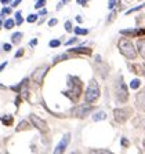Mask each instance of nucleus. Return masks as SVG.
Returning a JSON list of instances; mask_svg holds the SVG:
<instances>
[{"mask_svg": "<svg viewBox=\"0 0 145 154\" xmlns=\"http://www.w3.org/2000/svg\"><path fill=\"white\" fill-rule=\"evenodd\" d=\"M83 91V81L79 77L68 76V90L62 91L65 96H68L72 102H77Z\"/></svg>", "mask_w": 145, "mask_h": 154, "instance_id": "obj_1", "label": "nucleus"}, {"mask_svg": "<svg viewBox=\"0 0 145 154\" xmlns=\"http://www.w3.org/2000/svg\"><path fill=\"white\" fill-rule=\"evenodd\" d=\"M101 95V90H100V84L95 79H91L89 81V85H87L86 94H84V100H86L87 105H93L97 100L100 99Z\"/></svg>", "mask_w": 145, "mask_h": 154, "instance_id": "obj_2", "label": "nucleus"}, {"mask_svg": "<svg viewBox=\"0 0 145 154\" xmlns=\"http://www.w3.org/2000/svg\"><path fill=\"white\" fill-rule=\"evenodd\" d=\"M118 47H119V51L122 52L123 57H126L127 59H135L137 58V50H135V45L131 43V40H129L127 37H122L118 42Z\"/></svg>", "mask_w": 145, "mask_h": 154, "instance_id": "obj_3", "label": "nucleus"}, {"mask_svg": "<svg viewBox=\"0 0 145 154\" xmlns=\"http://www.w3.org/2000/svg\"><path fill=\"white\" fill-rule=\"evenodd\" d=\"M115 90H116V99H118L119 103H126L129 100V88H127L124 80H123V76L118 77Z\"/></svg>", "mask_w": 145, "mask_h": 154, "instance_id": "obj_4", "label": "nucleus"}, {"mask_svg": "<svg viewBox=\"0 0 145 154\" xmlns=\"http://www.w3.org/2000/svg\"><path fill=\"white\" fill-rule=\"evenodd\" d=\"M133 116V109L131 107H118L113 110V117L115 121L119 124H124L127 120Z\"/></svg>", "mask_w": 145, "mask_h": 154, "instance_id": "obj_5", "label": "nucleus"}, {"mask_svg": "<svg viewBox=\"0 0 145 154\" xmlns=\"http://www.w3.org/2000/svg\"><path fill=\"white\" fill-rule=\"evenodd\" d=\"M93 109H94L93 105H87V103L79 105V106H76V107L72 109V116H75L76 119H84V117L89 116V113L93 112Z\"/></svg>", "mask_w": 145, "mask_h": 154, "instance_id": "obj_6", "label": "nucleus"}, {"mask_svg": "<svg viewBox=\"0 0 145 154\" xmlns=\"http://www.w3.org/2000/svg\"><path fill=\"white\" fill-rule=\"evenodd\" d=\"M48 70H50V66H48V65L39 66L37 69H36V70L32 73V80L35 81L37 85H42L43 80H44V77H46V74H47Z\"/></svg>", "mask_w": 145, "mask_h": 154, "instance_id": "obj_7", "label": "nucleus"}, {"mask_svg": "<svg viewBox=\"0 0 145 154\" xmlns=\"http://www.w3.org/2000/svg\"><path fill=\"white\" fill-rule=\"evenodd\" d=\"M29 120H31V122H32L33 127H35L36 129H39V131L42 132V134H47V132H48V125H47V122H46L43 119H40L39 116L31 114V116H29Z\"/></svg>", "mask_w": 145, "mask_h": 154, "instance_id": "obj_8", "label": "nucleus"}, {"mask_svg": "<svg viewBox=\"0 0 145 154\" xmlns=\"http://www.w3.org/2000/svg\"><path fill=\"white\" fill-rule=\"evenodd\" d=\"M69 142H71V134H65L64 136H62V139L60 140V143L57 144V147H55L53 154H64V151L66 150Z\"/></svg>", "mask_w": 145, "mask_h": 154, "instance_id": "obj_9", "label": "nucleus"}, {"mask_svg": "<svg viewBox=\"0 0 145 154\" xmlns=\"http://www.w3.org/2000/svg\"><path fill=\"white\" fill-rule=\"evenodd\" d=\"M123 36H124V37H140V36H144L145 35V29L144 28H138V29H123L122 32Z\"/></svg>", "mask_w": 145, "mask_h": 154, "instance_id": "obj_10", "label": "nucleus"}, {"mask_svg": "<svg viewBox=\"0 0 145 154\" xmlns=\"http://www.w3.org/2000/svg\"><path fill=\"white\" fill-rule=\"evenodd\" d=\"M135 107L140 112H145V88L135 95Z\"/></svg>", "mask_w": 145, "mask_h": 154, "instance_id": "obj_11", "label": "nucleus"}, {"mask_svg": "<svg viewBox=\"0 0 145 154\" xmlns=\"http://www.w3.org/2000/svg\"><path fill=\"white\" fill-rule=\"evenodd\" d=\"M68 52L72 54H82V55H91V48H86V47H76V48H71Z\"/></svg>", "mask_w": 145, "mask_h": 154, "instance_id": "obj_12", "label": "nucleus"}, {"mask_svg": "<svg viewBox=\"0 0 145 154\" xmlns=\"http://www.w3.org/2000/svg\"><path fill=\"white\" fill-rule=\"evenodd\" d=\"M135 45H137V48H135V50H137V52L141 55V58H144V59H145V37L144 38H140Z\"/></svg>", "mask_w": 145, "mask_h": 154, "instance_id": "obj_13", "label": "nucleus"}, {"mask_svg": "<svg viewBox=\"0 0 145 154\" xmlns=\"http://www.w3.org/2000/svg\"><path fill=\"white\" fill-rule=\"evenodd\" d=\"M0 121L3 122V125H6V127H11L14 122V117L11 114H6V116H2L0 117Z\"/></svg>", "mask_w": 145, "mask_h": 154, "instance_id": "obj_14", "label": "nucleus"}, {"mask_svg": "<svg viewBox=\"0 0 145 154\" xmlns=\"http://www.w3.org/2000/svg\"><path fill=\"white\" fill-rule=\"evenodd\" d=\"M129 70L140 76V74H142V66L141 65H129Z\"/></svg>", "mask_w": 145, "mask_h": 154, "instance_id": "obj_15", "label": "nucleus"}, {"mask_svg": "<svg viewBox=\"0 0 145 154\" xmlns=\"http://www.w3.org/2000/svg\"><path fill=\"white\" fill-rule=\"evenodd\" d=\"M31 128V124H29L26 120H22V121L19 122L18 125H17V131H26V129H29Z\"/></svg>", "mask_w": 145, "mask_h": 154, "instance_id": "obj_16", "label": "nucleus"}, {"mask_svg": "<svg viewBox=\"0 0 145 154\" xmlns=\"http://www.w3.org/2000/svg\"><path fill=\"white\" fill-rule=\"evenodd\" d=\"M134 125L135 127H142V128H145V116H138V117H135Z\"/></svg>", "mask_w": 145, "mask_h": 154, "instance_id": "obj_17", "label": "nucleus"}, {"mask_svg": "<svg viewBox=\"0 0 145 154\" xmlns=\"http://www.w3.org/2000/svg\"><path fill=\"white\" fill-rule=\"evenodd\" d=\"M22 37H24V33H21V32H15L13 36H11V42H13L14 44H19V42L22 40Z\"/></svg>", "mask_w": 145, "mask_h": 154, "instance_id": "obj_18", "label": "nucleus"}, {"mask_svg": "<svg viewBox=\"0 0 145 154\" xmlns=\"http://www.w3.org/2000/svg\"><path fill=\"white\" fill-rule=\"evenodd\" d=\"M106 119V113L105 112H97L93 116V120L94 121H102V120Z\"/></svg>", "mask_w": 145, "mask_h": 154, "instance_id": "obj_19", "label": "nucleus"}, {"mask_svg": "<svg viewBox=\"0 0 145 154\" xmlns=\"http://www.w3.org/2000/svg\"><path fill=\"white\" fill-rule=\"evenodd\" d=\"M90 154H115L109 150H105V149H91Z\"/></svg>", "mask_w": 145, "mask_h": 154, "instance_id": "obj_20", "label": "nucleus"}, {"mask_svg": "<svg viewBox=\"0 0 145 154\" xmlns=\"http://www.w3.org/2000/svg\"><path fill=\"white\" fill-rule=\"evenodd\" d=\"M68 54H61V55H57V57L53 59V65H55V63H58L60 61H65V59H68Z\"/></svg>", "mask_w": 145, "mask_h": 154, "instance_id": "obj_21", "label": "nucleus"}, {"mask_svg": "<svg viewBox=\"0 0 145 154\" xmlns=\"http://www.w3.org/2000/svg\"><path fill=\"white\" fill-rule=\"evenodd\" d=\"M140 85H141V81H140L138 79H134V80L130 83V88H131V90H138Z\"/></svg>", "mask_w": 145, "mask_h": 154, "instance_id": "obj_22", "label": "nucleus"}, {"mask_svg": "<svg viewBox=\"0 0 145 154\" xmlns=\"http://www.w3.org/2000/svg\"><path fill=\"white\" fill-rule=\"evenodd\" d=\"M14 25H15V22H14V19H7L6 22L3 23V26L7 29V30H10V29H13Z\"/></svg>", "mask_w": 145, "mask_h": 154, "instance_id": "obj_23", "label": "nucleus"}, {"mask_svg": "<svg viewBox=\"0 0 145 154\" xmlns=\"http://www.w3.org/2000/svg\"><path fill=\"white\" fill-rule=\"evenodd\" d=\"M15 25H21V23L24 22V18H22V15H21V11H17L15 13Z\"/></svg>", "mask_w": 145, "mask_h": 154, "instance_id": "obj_24", "label": "nucleus"}, {"mask_svg": "<svg viewBox=\"0 0 145 154\" xmlns=\"http://www.w3.org/2000/svg\"><path fill=\"white\" fill-rule=\"evenodd\" d=\"M75 33H76V35H80V36H86L87 33H89V30H87V29H82V28H75Z\"/></svg>", "mask_w": 145, "mask_h": 154, "instance_id": "obj_25", "label": "nucleus"}, {"mask_svg": "<svg viewBox=\"0 0 145 154\" xmlns=\"http://www.w3.org/2000/svg\"><path fill=\"white\" fill-rule=\"evenodd\" d=\"M48 45H50L51 48H57V47L61 45V42H60V40H51V42L48 43Z\"/></svg>", "mask_w": 145, "mask_h": 154, "instance_id": "obj_26", "label": "nucleus"}, {"mask_svg": "<svg viewBox=\"0 0 145 154\" xmlns=\"http://www.w3.org/2000/svg\"><path fill=\"white\" fill-rule=\"evenodd\" d=\"M144 7H145V4H141V6H138V7H134V8L129 10V11L126 13V15H129V14H131V13H135V11H140V10L144 8Z\"/></svg>", "mask_w": 145, "mask_h": 154, "instance_id": "obj_27", "label": "nucleus"}, {"mask_svg": "<svg viewBox=\"0 0 145 154\" xmlns=\"http://www.w3.org/2000/svg\"><path fill=\"white\" fill-rule=\"evenodd\" d=\"M10 13H11V8H10V7H3V10H2L0 15L4 17V15H7V14H10Z\"/></svg>", "mask_w": 145, "mask_h": 154, "instance_id": "obj_28", "label": "nucleus"}, {"mask_svg": "<svg viewBox=\"0 0 145 154\" xmlns=\"http://www.w3.org/2000/svg\"><path fill=\"white\" fill-rule=\"evenodd\" d=\"M36 19H37V15H35V14H31V15L26 18V21L32 23V22H36Z\"/></svg>", "mask_w": 145, "mask_h": 154, "instance_id": "obj_29", "label": "nucleus"}, {"mask_svg": "<svg viewBox=\"0 0 145 154\" xmlns=\"http://www.w3.org/2000/svg\"><path fill=\"white\" fill-rule=\"evenodd\" d=\"M115 18H116V10H113L112 13H111V15L108 17V23H111V22H112V21H113V19H115Z\"/></svg>", "mask_w": 145, "mask_h": 154, "instance_id": "obj_30", "label": "nucleus"}, {"mask_svg": "<svg viewBox=\"0 0 145 154\" xmlns=\"http://www.w3.org/2000/svg\"><path fill=\"white\" fill-rule=\"evenodd\" d=\"M65 30H66V32H72V22L71 21H66V22H65Z\"/></svg>", "mask_w": 145, "mask_h": 154, "instance_id": "obj_31", "label": "nucleus"}, {"mask_svg": "<svg viewBox=\"0 0 145 154\" xmlns=\"http://www.w3.org/2000/svg\"><path fill=\"white\" fill-rule=\"evenodd\" d=\"M46 6V0H37V3L35 4L36 8H40V7H44Z\"/></svg>", "mask_w": 145, "mask_h": 154, "instance_id": "obj_32", "label": "nucleus"}, {"mask_svg": "<svg viewBox=\"0 0 145 154\" xmlns=\"http://www.w3.org/2000/svg\"><path fill=\"white\" fill-rule=\"evenodd\" d=\"M57 22H58L57 18H51L50 21H48V26H55L57 25Z\"/></svg>", "mask_w": 145, "mask_h": 154, "instance_id": "obj_33", "label": "nucleus"}, {"mask_svg": "<svg viewBox=\"0 0 145 154\" xmlns=\"http://www.w3.org/2000/svg\"><path fill=\"white\" fill-rule=\"evenodd\" d=\"M122 146H123V147H129V146H130V142L127 140L126 138H122Z\"/></svg>", "mask_w": 145, "mask_h": 154, "instance_id": "obj_34", "label": "nucleus"}, {"mask_svg": "<svg viewBox=\"0 0 145 154\" xmlns=\"http://www.w3.org/2000/svg\"><path fill=\"white\" fill-rule=\"evenodd\" d=\"M11 48H13V45L8 44V43H6V44H3V50L4 51H11Z\"/></svg>", "mask_w": 145, "mask_h": 154, "instance_id": "obj_35", "label": "nucleus"}, {"mask_svg": "<svg viewBox=\"0 0 145 154\" xmlns=\"http://www.w3.org/2000/svg\"><path fill=\"white\" fill-rule=\"evenodd\" d=\"M24 52H25L24 51V48H19L18 51H17V54H15V58H21L24 55Z\"/></svg>", "mask_w": 145, "mask_h": 154, "instance_id": "obj_36", "label": "nucleus"}, {"mask_svg": "<svg viewBox=\"0 0 145 154\" xmlns=\"http://www.w3.org/2000/svg\"><path fill=\"white\" fill-rule=\"evenodd\" d=\"M36 44H37V38H32V40L29 42V45H32V47H35Z\"/></svg>", "mask_w": 145, "mask_h": 154, "instance_id": "obj_37", "label": "nucleus"}, {"mask_svg": "<svg viewBox=\"0 0 145 154\" xmlns=\"http://www.w3.org/2000/svg\"><path fill=\"white\" fill-rule=\"evenodd\" d=\"M77 42V38L76 37H73V38H71L69 42H66V45H69V44H73V43H76Z\"/></svg>", "mask_w": 145, "mask_h": 154, "instance_id": "obj_38", "label": "nucleus"}, {"mask_svg": "<svg viewBox=\"0 0 145 154\" xmlns=\"http://www.w3.org/2000/svg\"><path fill=\"white\" fill-rule=\"evenodd\" d=\"M19 105H21V96H17V99H15V106H17V107H18V106Z\"/></svg>", "mask_w": 145, "mask_h": 154, "instance_id": "obj_39", "label": "nucleus"}, {"mask_svg": "<svg viewBox=\"0 0 145 154\" xmlns=\"http://www.w3.org/2000/svg\"><path fill=\"white\" fill-rule=\"evenodd\" d=\"M6 66H7V62H3V63L0 65V73L3 72V69H4V67H6Z\"/></svg>", "mask_w": 145, "mask_h": 154, "instance_id": "obj_40", "label": "nucleus"}, {"mask_svg": "<svg viewBox=\"0 0 145 154\" xmlns=\"http://www.w3.org/2000/svg\"><path fill=\"white\" fill-rule=\"evenodd\" d=\"M39 14H40V15H46V14H47V10H46V8H42V11H40Z\"/></svg>", "mask_w": 145, "mask_h": 154, "instance_id": "obj_41", "label": "nucleus"}, {"mask_svg": "<svg viewBox=\"0 0 145 154\" xmlns=\"http://www.w3.org/2000/svg\"><path fill=\"white\" fill-rule=\"evenodd\" d=\"M21 2H22V0H15V2H14V3H13V7L18 6V4H19V3H21Z\"/></svg>", "mask_w": 145, "mask_h": 154, "instance_id": "obj_42", "label": "nucleus"}, {"mask_svg": "<svg viewBox=\"0 0 145 154\" xmlns=\"http://www.w3.org/2000/svg\"><path fill=\"white\" fill-rule=\"evenodd\" d=\"M77 3L82 4V6H84V4H86V0H77Z\"/></svg>", "mask_w": 145, "mask_h": 154, "instance_id": "obj_43", "label": "nucleus"}, {"mask_svg": "<svg viewBox=\"0 0 145 154\" xmlns=\"http://www.w3.org/2000/svg\"><path fill=\"white\" fill-rule=\"evenodd\" d=\"M68 2H69V0H62V3L60 4V6H58V8H61V6H62V4H66Z\"/></svg>", "mask_w": 145, "mask_h": 154, "instance_id": "obj_44", "label": "nucleus"}, {"mask_svg": "<svg viewBox=\"0 0 145 154\" xmlns=\"http://www.w3.org/2000/svg\"><path fill=\"white\" fill-rule=\"evenodd\" d=\"M8 2H11V0H0V3H3V4H7Z\"/></svg>", "mask_w": 145, "mask_h": 154, "instance_id": "obj_45", "label": "nucleus"}, {"mask_svg": "<svg viewBox=\"0 0 145 154\" xmlns=\"http://www.w3.org/2000/svg\"><path fill=\"white\" fill-rule=\"evenodd\" d=\"M142 74H144V76H145V63L142 65Z\"/></svg>", "mask_w": 145, "mask_h": 154, "instance_id": "obj_46", "label": "nucleus"}, {"mask_svg": "<svg viewBox=\"0 0 145 154\" xmlns=\"http://www.w3.org/2000/svg\"><path fill=\"white\" fill-rule=\"evenodd\" d=\"M0 88H2V90H6V87H4L3 84H0Z\"/></svg>", "mask_w": 145, "mask_h": 154, "instance_id": "obj_47", "label": "nucleus"}, {"mask_svg": "<svg viewBox=\"0 0 145 154\" xmlns=\"http://www.w3.org/2000/svg\"><path fill=\"white\" fill-rule=\"evenodd\" d=\"M72 154H80V153H79V151H73V153H72Z\"/></svg>", "mask_w": 145, "mask_h": 154, "instance_id": "obj_48", "label": "nucleus"}, {"mask_svg": "<svg viewBox=\"0 0 145 154\" xmlns=\"http://www.w3.org/2000/svg\"><path fill=\"white\" fill-rule=\"evenodd\" d=\"M144 151H145V139H144Z\"/></svg>", "mask_w": 145, "mask_h": 154, "instance_id": "obj_49", "label": "nucleus"}, {"mask_svg": "<svg viewBox=\"0 0 145 154\" xmlns=\"http://www.w3.org/2000/svg\"><path fill=\"white\" fill-rule=\"evenodd\" d=\"M2 26H3V25H2V21H0V29H2Z\"/></svg>", "mask_w": 145, "mask_h": 154, "instance_id": "obj_50", "label": "nucleus"}]
</instances>
